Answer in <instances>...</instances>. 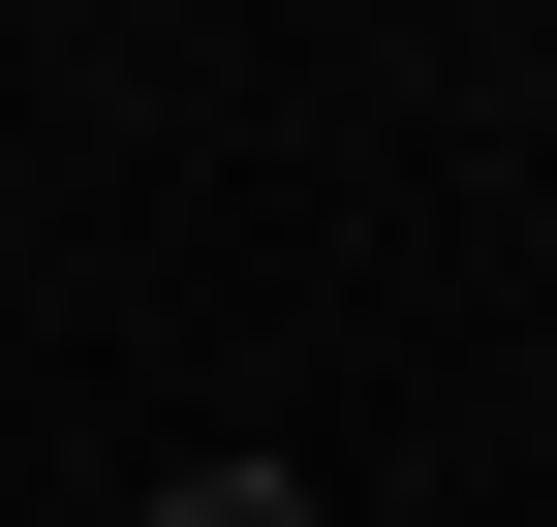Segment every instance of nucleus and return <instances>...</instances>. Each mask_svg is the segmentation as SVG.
Here are the masks:
<instances>
[{
	"label": "nucleus",
	"mask_w": 557,
	"mask_h": 527,
	"mask_svg": "<svg viewBox=\"0 0 557 527\" xmlns=\"http://www.w3.org/2000/svg\"><path fill=\"white\" fill-rule=\"evenodd\" d=\"M156 527H310V466H156Z\"/></svg>",
	"instance_id": "f257e3e1"
}]
</instances>
